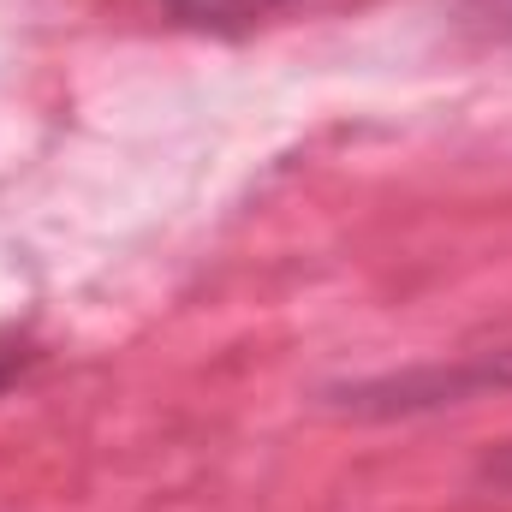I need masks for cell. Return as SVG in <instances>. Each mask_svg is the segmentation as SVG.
Segmentation results:
<instances>
[{
	"mask_svg": "<svg viewBox=\"0 0 512 512\" xmlns=\"http://www.w3.org/2000/svg\"><path fill=\"white\" fill-rule=\"evenodd\" d=\"M512 382V358L495 364H459V370H423V376H393V382L358 387L352 405L358 411H423V405H441V399H459V393H477V387H501Z\"/></svg>",
	"mask_w": 512,
	"mask_h": 512,
	"instance_id": "6da1fadb",
	"label": "cell"
},
{
	"mask_svg": "<svg viewBox=\"0 0 512 512\" xmlns=\"http://www.w3.org/2000/svg\"><path fill=\"white\" fill-rule=\"evenodd\" d=\"M185 24H203V30H245L256 18L280 12L286 0H167Z\"/></svg>",
	"mask_w": 512,
	"mask_h": 512,
	"instance_id": "7a4b0ae2",
	"label": "cell"
},
{
	"mask_svg": "<svg viewBox=\"0 0 512 512\" xmlns=\"http://www.w3.org/2000/svg\"><path fill=\"white\" fill-rule=\"evenodd\" d=\"M24 364H30V346H24V334H12V328H0V393L24 376Z\"/></svg>",
	"mask_w": 512,
	"mask_h": 512,
	"instance_id": "3957f363",
	"label": "cell"
},
{
	"mask_svg": "<svg viewBox=\"0 0 512 512\" xmlns=\"http://www.w3.org/2000/svg\"><path fill=\"white\" fill-rule=\"evenodd\" d=\"M483 6H489V12H501V18L512 24V0H483Z\"/></svg>",
	"mask_w": 512,
	"mask_h": 512,
	"instance_id": "277c9868",
	"label": "cell"
}]
</instances>
